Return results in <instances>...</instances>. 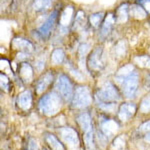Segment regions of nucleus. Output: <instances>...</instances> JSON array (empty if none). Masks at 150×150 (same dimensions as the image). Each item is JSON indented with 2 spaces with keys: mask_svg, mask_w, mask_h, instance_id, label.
Instances as JSON below:
<instances>
[{
  "mask_svg": "<svg viewBox=\"0 0 150 150\" xmlns=\"http://www.w3.org/2000/svg\"><path fill=\"white\" fill-rule=\"evenodd\" d=\"M120 84V88L123 95L126 98H133L137 92L139 83L138 73L133 68L131 65L123 67L117 73V77Z\"/></svg>",
  "mask_w": 150,
  "mask_h": 150,
  "instance_id": "obj_1",
  "label": "nucleus"
},
{
  "mask_svg": "<svg viewBox=\"0 0 150 150\" xmlns=\"http://www.w3.org/2000/svg\"><path fill=\"white\" fill-rule=\"evenodd\" d=\"M96 102L103 109H112L116 101L120 99L116 87L111 82H106L105 84L100 87L95 94Z\"/></svg>",
  "mask_w": 150,
  "mask_h": 150,
  "instance_id": "obj_2",
  "label": "nucleus"
},
{
  "mask_svg": "<svg viewBox=\"0 0 150 150\" xmlns=\"http://www.w3.org/2000/svg\"><path fill=\"white\" fill-rule=\"evenodd\" d=\"M61 108V96L54 91L48 92L38 101V109L42 114L51 116L56 114Z\"/></svg>",
  "mask_w": 150,
  "mask_h": 150,
  "instance_id": "obj_3",
  "label": "nucleus"
},
{
  "mask_svg": "<svg viewBox=\"0 0 150 150\" xmlns=\"http://www.w3.org/2000/svg\"><path fill=\"white\" fill-rule=\"evenodd\" d=\"M86 65L88 70L91 72H99L105 66V60H104V53L101 47H96L89 53L87 57Z\"/></svg>",
  "mask_w": 150,
  "mask_h": 150,
  "instance_id": "obj_4",
  "label": "nucleus"
},
{
  "mask_svg": "<svg viewBox=\"0 0 150 150\" xmlns=\"http://www.w3.org/2000/svg\"><path fill=\"white\" fill-rule=\"evenodd\" d=\"M55 89L65 101L72 100L74 94L73 87H72V83L69 80L68 76H66L65 74L58 75L56 81H55Z\"/></svg>",
  "mask_w": 150,
  "mask_h": 150,
  "instance_id": "obj_5",
  "label": "nucleus"
},
{
  "mask_svg": "<svg viewBox=\"0 0 150 150\" xmlns=\"http://www.w3.org/2000/svg\"><path fill=\"white\" fill-rule=\"evenodd\" d=\"M91 103V95L88 88L85 86H78L74 91L72 104L76 108H85Z\"/></svg>",
  "mask_w": 150,
  "mask_h": 150,
  "instance_id": "obj_6",
  "label": "nucleus"
},
{
  "mask_svg": "<svg viewBox=\"0 0 150 150\" xmlns=\"http://www.w3.org/2000/svg\"><path fill=\"white\" fill-rule=\"evenodd\" d=\"M60 138L65 144H67L70 148L75 149L79 146V139L77 132L71 127H62L58 130Z\"/></svg>",
  "mask_w": 150,
  "mask_h": 150,
  "instance_id": "obj_7",
  "label": "nucleus"
},
{
  "mask_svg": "<svg viewBox=\"0 0 150 150\" xmlns=\"http://www.w3.org/2000/svg\"><path fill=\"white\" fill-rule=\"evenodd\" d=\"M53 81V73L51 71H47L46 73L42 74L38 78L37 82L35 84V91L37 94L43 93L49 87L50 84Z\"/></svg>",
  "mask_w": 150,
  "mask_h": 150,
  "instance_id": "obj_8",
  "label": "nucleus"
},
{
  "mask_svg": "<svg viewBox=\"0 0 150 150\" xmlns=\"http://www.w3.org/2000/svg\"><path fill=\"white\" fill-rule=\"evenodd\" d=\"M136 112V106L132 103H123L118 110V117L121 121H127Z\"/></svg>",
  "mask_w": 150,
  "mask_h": 150,
  "instance_id": "obj_9",
  "label": "nucleus"
},
{
  "mask_svg": "<svg viewBox=\"0 0 150 150\" xmlns=\"http://www.w3.org/2000/svg\"><path fill=\"white\" fill-rule=\"evenodd\" d=\"M57 15H58V11L54 10L49 15V17L46 19V21L39 27L38 31H39V34L42 36V37H47V36L50 34V31H51L53 25H54L55 21H56Z\"/></svg>",
  "mask_w": 150,
  "mask_h": 150,
  "instance_id": "obj_10",
  "label": "nucleus"
},
{
  "mask_svg": "<svg viewBox=\"0 0 150 150\" xmlns=\"http://www.w3.org/2000/svg\"><path fill=\"white\" fill-rule=\"evenodd\" d=\"M18 74L23 83H30L33 79V69L31 65L26 62L21 63L19 65Z\"/></svg>",
  "mask_w": 150,
  "mask_h": 150,
  "instance_id": "obj_11",
  "label": "nucleus"
},
{
  "mask_svg": "<svg viewBox=\"0 0 150 150\" xmlns=\"http://www.w3.org/2000/svg\"><path fill=\"white\" fill-rule=\"evenodd\" d=\"M12 47L21 53H29L33 50V45L30 41L23 38H14L12 40Z\"/></svg>",
  "mask_w": 150,
  "mask_h": 150,
  "instance_id": "obj_12",
  "label": "nucleus"
},
{
  "mask_svg": "<svg viewBox=\"0 0 150 150\" xmlns=\"http://www.w3.org/2000/svg\"><path fill=\"white\" fill-rule=\"evenodd\" d=\"M17 105L20 109L28 110L32 105V94L29 90L21 92L17 97Z\"/></svg>",
  "mask_w": 150,
  "mask_h": 150,
  "instance_id": "obj_13",
  "label": "nucleus"
},
{
  "mask_svg": "<svg viewBox=\"0 0 150 150\" xmlns=\"http://www.w3.org/2000/svg\"><path fill=\"white\" fill-rule=\"evenodd\" d=\"M115 22H116L115 16H113L112 14H108V15L104 18L103 24L101 25V31H100V34L102 37H107V36L110 34Z\"/></svg>",
  "mask_w": 150,
  "mask_h": 150,
  "instance_id": "obj_14",
  "label": "nucleus"
},
{
  "mask_svg": "<svg viewBox=\"0 0 150 150\" xmlns=\"http://www.w3.org/2000/svg\"><path fill=\"white\" fill-rule=\"evenodd\" d=\"M44 139L51 150H65L64 145L58 140L55 135L51 133H44Z\"/></svg>",
  "mask_w": 150,
  "mask_h": 150,
  "instance_id": "obj_15",
  "label": "nucleus"
},
{
  "mask_svg": "<svg viewBox=\"0 0 150 150\" xmlns=\"http://www.w3.org/2000/svg\"><path fill=\"white\" fill-rule=\"evenodd\" d=\"M77 123L79 124V126H80L83 132L92 129L91 117L87 112H83V113H81L80 115H78V117H77Z\"/></svg>",
  "mask_w": 150,
  "mask_h": 150,
  "instance_id": "obj_16",
  "label": "nucleus"
},
{
  "mask_svg": "<svg viewBox=\"0 0 150 150\" xmlns=\"http://www.w3.org/2000/svg\"><path fill=\"white\" fill-rule=\"evenodd\" d=\"M128 15H129V8H128V6L126 4H123V5L119 6L115 13L116 22L122 23V22H124V21H126Z\"/></svg>",
  "mask_w": 150,
  "mask_h": 150,
  "instance_id": "obj_17",
  "label": "nucleus"
},
{
  "mask_svg": "<svg viewBox=\"0 0 150 150\" xmlns=\"http://www.w3.org/2000/svg\"><path fill=\"white\" fill-rule=\"evenodd\" d=\"M117 127H118V125L116 124L114 121H112V120H106V121L103 122L102 125H101L102 132L107 137L111 136V135L117 130Z\"/></svg>",
  "mask_w": 150,
  "mask_h": 150,
  "instance_id": "obj_18",
  "label": "nucleus"
},
{
  "mask_svg": "<svg viewBox=\"0 0 150 150\" xmlns=\"http://www.w3.org/2000/svg\"><path fill=\"white\" fill-rule=\"evenodd\" d=\"M64 58H65V54L63 50L61 48H55L51 53L50 59H51V62L54 65H60L64 61Z\"/></svg>",
  "mask_w": 150,
  "mask_h": 150,
  "instance_id": "obj_19",
  "label": "nucleus"
},
{
  "mask_svg": "<svg viewBox=\"0 0 150 150\" xmlns=\"http://www.w3.org/2000/svg\"><path fill=\"white\" fill-rule=\"evenodd\" d=\"M51 4V0H34L32 3V8L37 12L45 11L50 8Z\"/></svg>",
  "mask_w": 150,
  "mask_h": 150,
  "instance_id": "obj_20",
  "label": "nucleus"
},
{
  "mask_svg": "<svg viewBox=\"0 0 150 150\" xmlns=\"http://www.w3.org/2000/svg\"><path fill=\"white\" fill-rule=\"evenodd\" d=\"M104 20V13L103 12H96L89 16V23L93 28H98L102 25L101 22Z\"/></svg>",
  "mask_w": 150,
  "mask_h": 150,
  "instance_id": "obj_21",
  "label": "nucleus"
},
{
  "mask_svg": "<svg viewBox=\"0 0 150 150\" xmlns=\"http://www.w3.org/2000/svg\"><path fill=\"white\" fill-rule=\"evenodd\" d=\"M84 136L83 140L85 143L86 149L87 150H95V145H94V135H93V130L90 129L88 131L83 132Z\"/></svg>",
  "mask_w": 150,
  "mask_h": 150,
  "instance_id": "obj_22",
  "label": "nucleus"
},
{
  "mask_svg": "<svg viewBox=\"0 0 150 150\" xmlns=\"http://www.w3.org/2000/svg\"><path fill=\"white\" fill-rule=\"evenodd\" d=\"M73 15V9L71 7H67L60 15V24L62 26H68Z\"/></svg>",
  "mask_w": 150,
  "mask_h": 150,
  "instance_id": "obj_23",
  "label": "nucleus"
},
{
  "mask_svg": "<svg viewBox=\"0 0 150 150\" xmlns=\"http://www.w3.org/2000/svg\"><path fill=\"white\" fill-rule=\"evenodd\" d=\"M130 13L133 17L137 18V19H142V18H145L146 17V14L147 12L145 11V9L142 7L141 5H134L131 7L130 9Z\"/></svg>",
  "mask_w": 150,
  "mask_h": 150,
  "instance_id": "obj_24",
  "label": "nucleus"
},
{
  "mask_svg": "<svg viewBox=\"0 0 150 150\" xmlns=\"http://www.w3.org/2000/svg\"><path fill=\"white\" fill-rule=\"evenodd\" d=\"M140 110L144 113L150 111V93L142 99L141 104H140Z\"/></svg>",
  "mask_w": 150,
  "mask_h": 150,
  "instance_id": "obj_25",
  "label": "nucleus"
},
{
  "mask_svg": "<svg viewBox=\"0 0 150 150\" xmlns=\"http://www.w3.org/2000/svg\"><path fill=\"white\" fill-rule=\"evenodd\" d=\"M1 87L2 89H5V90H8L9 88V79L7 78V76L5 74L1 73Z\"/></svg>",
  "mask_w": 150,
  "mask_h": 150,
  "instance_id": "obj_26",
  "label": "nucleus"
},
{
  "mask_svg": "<svg viewBox=\"0 0 150 150\" xmlns=\"http://www.w3.org/2000/svg\"><path fill=\"white\" fill-rule=\"evenodd\" d=\"M139 5H141L145 9L147 13H150V0H140L138 1Z\"/></svg>",
  "mask_w": 150,
  "mask_h": 150,
  "instance_id": "obj_27",
  "label": "nucleus"
},
{
  "mask_svg": "<svg viewBox=\"0 0 150 150\" xmlns=\"http://www.w3.org/2000/svg\"><path fill=\"white\" fill-rule=\"evenodd\" d=\"M139 131L140 132H145V133H150V121L144 122L142 125H140L139 127Z\"/></svg>",
  "mask_w": 150,
  "mask_h": 150,
  "instance_id": "obj_28",
  "label": "nucleus"
},
{
  "mask_svg": "<svg viewBox=\"0 0 150 150\" xmlns=\"http://www.w3.org/2000/svg\"><path fill=\"white\" fill-rule=\"evenodd\" d=\"M38 147H37V143L35 142L34 139L30 138L28 141V150H37Z\"/></svg>",
  "mask_w": 150,
  "mask_h": 150,
  "instance_id": "obj_29",
  "label": "nucleus"
},
{
  "mask_svg": "<svg viewBox=\"0 0 150 150\" xmlns=\"http://www.w3.org/2000/svg\"><path fill=\"white\" fill-rule=\"evenodd\" d=\"M145 59L142 61V60H140V64H143L144 67H147V68H150V57L149 56H146L144 57Z\"/></svg>",
  "mask_w": 150,
  "mask_h": 150,
  "instance_id": "obj_30",
  "label": "nucleus"
},
{
  "mask_svg": "<svg viewBox=\"0 0 150 150\" xmlns=\"http://www.w3.org/2000/svg\"><path fill=\"white\" fill-rule=\"evenodd\" d=\"M145 86L148 87V88L150 89V74L147 75L146 79H145Z\"/></svg>",
  "mask_w": 150,
  "mask_h": 150,
  "instance_id": "obj_31",
  "label": "nucleus"
},
{
  "mask_svg": "<svg viewBox=\"0 0 150 150\" xmlns=\"http://www.w3.org/2000/svg\"><path fill=\"white\" fill-rule=\"evenodd\" d=\"M145 140H146L147 142H149V143H150V133H148V134L146 135V137H145Z\"/></svg>",
  "mask_w": 150,
  "mask_h": 150,
  "instance_id": "obj_32",
  "label": "nucleus"
}]
</instances>
